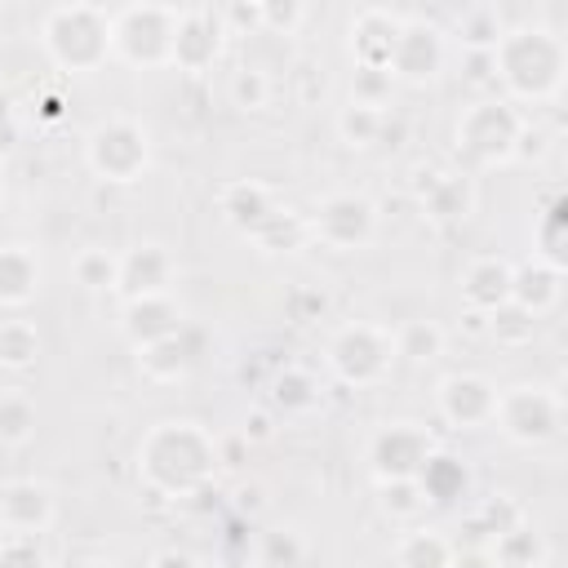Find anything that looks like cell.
Segmentation results:
<instances>
[{
	"label": "cell",
	"instance_id": "ab89813d",
	"mask_svg": "<svg viewBox=\"0 0 568 568\" xmlns=\"http://www.w3.org/2000/svg\"><path fill=\"white\" fill-rule=\"evenodd\" d=\"M0 568H49L36 537H0Z\"/></svg>",
	"mask_w": 568,
	"mask_h": 568
},
{
	"label": "cell",
	"instance_id": "52a82bcc",
	"mask_svg": "<svg viewBox=\"0 0 568 568\" xmlns=\"http://www.w3.org/2000/svg\"><path fill=\"white\" fill-rule=\"evenodd\" d=\"M390 359H395V337L377 324H346L333 333L328 342V368L337 382L346 386H373L390 373Z\"/></svg>",
	"mask_w": 568,
	"mask_h": 568
},
{
	"label": "cell",
	"instance_id": "8d00e7d4",
	"mask_svg": "<svg viewBox=\"0 0 568 568\" xmlns=\"http://www.w3.org/2000/svg\"><path fill=\"white\" fill-rule=\"evenodd\" d=\"M532 315L524 311V306H515V302H506V306H497L493 315H484V328L501 342V346H519V342H528L532 337Z\"/></svg>",
	"mask_w": 568,
	"mask_h": 568
},
{
	"label": "cell",
	"instance_id": "e575fe53",
	"mask_svg": "<svg viewBox=\"0 0 568 568\" xmlns=\"http://www.w3.org/2000/svg\"><path fill=\"white\" fill-rule=\"evenodd\" d=\"M115 275H120V257L106 248H84L75 257V280L89 293H115Z\"/></svg>",
	"mask_w": 568,
	"mask_h": 568
},
{
	"label": "cell",
	"instance_id": "f6af8a7d",
	"mask_svg": "<svg viewBox=\"0 0 568 568\" xmlns=\"http://www.w3.org/2000/svg\"><path fill=\"white\" fill-rule=\"evenodd\" d=\"M448 568H497V564H493V555L479 550V546H453Z\"/></svg>",
	"mask_w": 568,
	"mask_h": 568
},
{
	"label": "cell",
	"instance_id": "f907efd6",
	"mask_svg": "<svg viewBox=\"0 0 568 568\" xmlns=\"http://www.w3.org/2000/svg\"><path fill=\"white\" fill-rule=\"evenodd\" d=\"M89 568H115V564H89Z\"/></svg>",
	"mask_w": 568,
	"mask_h": 568
},
{
	"label": "cell",
	"instance_id": "ba28073f",
	"mask_svg": "<svg viewBox=\"0 0 568 568\" xmlns=\"http://www.w3.org/2000/svg\"><path fill=\"white\" fill-rule=\"evenodd\" d=\"M306 231H311V240H320L337 253L364 248L377 235V204L355 191H333L315 204V213L306 217Z\"/></svg>",
	"mask_w": 568,
	"mask_h": 568
},
{
	"label": "cell",
	"instance_id": "9a60e30c",
	"mask_svg": "<svg viewBox=\"0 0 568 568\" xmlns=\"http://www.w3.org/2000/svg\"><path fill=\"white\" fill-rule=\"evenodd\" d=\"M173 284V257L164 244H133L129 253H120V275H115V293L124 302H142V297H164Z\"/></svg>",
	"mask_w": 568,
	"mask_h": 568
},
{
	"label": "cell",
	"instance_id": "7dc6e473",
	"mask_svg": "<svg viewBox=\"0 0 568 568\" xmlns=\"http://www.w3.org/2000/svg\"><path fill=\"white\" fill-rule=\"evenodd\" d=\"M151 568H200V559L186 555V550H160V555L151 559Z\"/></svg>",
	"mask_w": 568,
	"mask_h": 568
},
{
	"label": "cell",
	"instance_id": "bcb514c9",
	"mask_svg": "<svg viewBox=\"0 0 568 568\" xmlns=\"http://www.w3.org/2000/svg\"><path fill=\"white\" fill-rule=\"evenodd\" d=\"M240 439H244V444H262V439H271V417H266V413H248Z\"/></svg>",
	"mask_w": 568,
	"mask_h": 568
},
{
	"label": "cell",
	"instance_id": "d6a6232c",
	"mask_svg": "<svg viewBox=\"0 0 568 568\" xmlns=\"http://www.w3.org/2000/svg\"><path fill=\"white\" fill-rule=\"evenodd\" d=\"M377 506L395 524H413L426 510V497H422L417 479H386V484H377Z\"/></svg>",
	"mask_w": 568,
	"mask_h": 568
},
{
	"label": "cell",
	"instance_id": "5b68a950",
	"mask_svg": "<svg viewBox=\"0 0 568 568\" xmlns=\"http://www.w3.org/2000/svg\"><path fill=\"white\" fill-rule=\"evenodd\" d=\"M178 4H129L111 13V58L133 67H164L173 53Z\"/></svg>",
	"mask_w": 568,
	"mask_h": 568
},
{
	"label": "cell",
	"instance_id": "5bb4252c",
	"mask_svg": "<svg viewBox=\"0 0 568 568\" xmlns=\"http://www.w3.org/2000/svg\"><path fill=\"white\" fill-rule=\"evenodd\" d=\"M53 524V493L36 479L0 484V537H40Z\"/></svg>",
	"mask_w": 568,
	"mask_h": 568
},
{
	"label": "cell",
	"instance_id": "816d5d0a",
	"mask_svg": "<svg viewBox=\"0 0 568 568\" xmlns=\"http://www.w3.org/2000/svg\"><path fill=\"white\" fill-rule=\"evenodd\" d=\"M0 204H4V182H0Z\"/></svg>",
	"mask_w": 568,
	"mask_h": 568
},
{
	"label": "cell",
	"instance_id": "60d3db41",
	"mask_svg": "<svg viewBox=\"0 0 568 568\" xmlns=\"http://www.w3.org/2000/svg\"><path fill=\"white\" fill-rule=\"evenodd\" d=\"M257 18H262V31H284V36H288V31L306 18V9H302V4H293V0H288V4L266 0V4H257Z\"/></svg>",
	"mask_w": 568,
	"mask_h": 568
},
{
	"label": "cell",
	"instance_id": "30bf717a",
	"mask_svg": "<svg viewBox=\"0 0 568 568\" xmlns=\"http://www.w3.org/2000/svg\"><path fill=\"white\" fill-rule=\"evenodd\" d=\"M430 453H435V439L417 422H390L368 444V462H373L377 484H386V479H417V470L426 466Z\"/></svg>",
	"mask_w": 568,
	"mask_h": 568
},
{
	"label": "cell",
	"instance_id": "ac0fdd59",
	"mask_svg": "<svg viewBox=\"0 0 568 568\" xmlns=\"http://www.w3.org/2000/svg\"><path fill=\"white\" fill-rule=\"evenodd\" d=\"M510 280H515V266L506 257H475L462 275L466 311L470 315H493L497 306H506L510 302Z\"/></svg>",
	"mask_w": 568,
	"mask_h": 568
},
{
	"label": "cell",
	"instance_id": "836d02e7",
	"mask_svg": "<svg viewBox=\"0 0 568 568\" xmlns=\"http://www.w3.org/2000/svg\"><path fill=\"white\" fill-rule=\"evenodd\" d=\"M226 98H231V106H240V111H262V106L271 102V75H266L262 67H240V71H231Z\"/></svg>",
	"mask_w": 568,
	"mask_h": 568
},
{
	"label": "cell",
	"instance_id": "7bdbcfd3",
	"mask_svg": "<svg viewBox=\"0 0 568 568\" xmlns=\"http://www.w3.org/2000/svg\"><path fill=\"white\" fill-rule=\"evenodd\" d=\"M324 306H328V302H324V293L302 288V293L293 297V320H297V324H311V320H320V315H324Z\"/></svg>",
	"mask_w": 568,
	"mask_h": 568
},
{
	"label": "cell",
	"instance_id": "c3c4849f",
	"mask_svg": "<svg viewBox=\"0 0 568 568\" xmlns=\"http://www.w3.org/2000/svg\"><path fill=\"white\" fill-rule=\"evenodd\" d=\"M470 62V80H488L493 75V53H466Z\"/></svg>",
	"mask_w": 568,
	"mask_h": 568
},
{
	"label": "cell",
	"instance_id": "f546056e",
	"mask_svg": "<svg viewBox=\"0 0 568 568\" xmlns=\"http://www.w3.org/2000/svg\"><path fill=\"white\" fill-rule=\"evenodd\" d=\"M390 337H395V355H404L413 364H430V359L444 355V328L430 324V320H413Z\"/></svg>",
	"mask_w": 568,
	"mask_h": 568
},
{
	"label": "cell",
	"instance_id": "44dd1931",
	"mask_svg": "<svg viewBox=\"0 0 568 568\" xmlns=\"http://www.w3.org/2000/svg\"><path fill=\"white\" fill-rule=\"evenodd\" d=\"M40 293V262L27 244H4L0 248V306L22 311Z\"/></svg>",
	"mask_w": 568,
	"mask_h": 568
},
{
	"label": "cell",
	"instance_id": "6da1fadb",
	"mask_svg": "<svg viewBox=\"0 0 568 568\" xmlns=\"http://www.w3.org/2000/svg\"><path fill=\"white\" fill-rule=\"evenodd\" d=\"M138 470L155 497L186 501L217 475V439L200 422H160L138 444Z\"/></svg>",
	"mask_w": 568,
	"mask_h": 568
},
{
	"label": "cell",
	"instance_id": "cb8c5ba5",
	"mask_svg": "<svg viewBox=\"0 0 568 568\" xmlns=\"http://www.w3.org/2000/svg\"><path fill=\"white\" fill-rule=\"evenodd\" d=\"M417 488H422L426 506H430V501H435V506H448V501L466 497V488H470V470H466V462H457L453 453L435 448V453L426 457V466L417 470Z\"/></svg>",
	"mask_w": 568,
	"mask_h": 568
},
{
	"label": "cell",
	"instance_id": "8fae6325",
	"mask_svg": "<svg viewBox=\"0 0 568 568\" xmlns=\"http://www.w3.org/2000/svg\"><path fill=\"white\" fill-rule=\"evenodd\" d=\"M222 13L217 9H204V4H191V9H178V31H173V53L169 62L182 67V71H209L222 53Z\"/></svg>",
	"mask_w": 568,
	"mask_h": 568
},
{
	"label": "cell",
	"instance_id": "d590c367",
	"mask_svg": "<svg viewBox=\"0 0 568 568\" xmlns=\"http://www.w3.org/2000/svg\"><path fill=\"white\" fill-rule=\"evenodd\" d=\"M271 399H275L284 413H306V408H315L320 390H315L311 373H302V368H284V373L271 382Z\"/></svg>",
	"mask_w": 568,
	"mask_h": 568
},
{
	"label": "cell",
	"instance_id": "7c38bea8",
	"mask_svg": "<svg viewBox=\"0 0 568 568\" xmlns=\"http://www.w3.org/2000/svg\"><path fill=\"white\" fill-rule=\"evenodd\" d=\"M439 67H444V31L422 18H404V31L390 53V80L426 84L439 75Z\"/></svg>",
	"mask_w": 568,
	"mask_h": 568
},
{
	"label": "cell",
	"instance_id": "2e32d148",
	"mask_svg": "<svg viewBox=\"0 0 568 568\" xmlns=\"http://www.w3.org/2000/svg\"><path fill=\"white\" fill-rule=\"evenodd\" d=\"M435 399H439L444 422L448 426H462V430L493 422V408H497V390L479 373H453V377H444L439 390H435Z\"/></svg>",
	"mask_w": 568,
	"mask_h": 568
},
{
	"label": "cell",
	"instance_id": "f1b7e54d",
	"mask_svg": "<svg viewBox=\"0 0 568 568\" xmlns=\"http://www.w3.org/2000/svg\"><path fill=\"white\" fill-rule=\"evenodd\" d=\"M36 435V404L27 390H0V444L18 448Z\"/></svg>",
	"mask_w": 568,
	"mask_h": 568
},
{
	"label": "cell",
	"instance_id": "681fc988",
	"mask_svg": "<svg viewBox=\"0 0 568 568\" xmlns=\"http://www.w3.org/2000/svg\"><path fill=\"white\" fill-rule=\"evenodd\" d=\"M257 488H240V510H257Z\"/></svg>",
	"mask_w": 568,
	"mask_h": 568
},
{
	"label": "cell",
	"instance_id": "3957f363",
	"mask_svg": "<svg viewBox=\"0 0 568 568\" xmlns=\"http://www.w3.org/2000/svg\"><path fill=\"white\" fill-rule=\"evenodd\" d=\"M44 53L62 71H98L111 58V13L102 4H53L40 27Z\"/></svg>",
	"mask_w": 568,
	"mask_h": 568
},
{
	"label": "cell",
	"instance_id": "f35d334b",
	"mask_svg": "<svg viewBox=\"0 0 568 568\" xmlns=\"http://www.w3.org/2000/svg\"><path fill=\"white\" fill-rule=\"evenodd\" d=\"M475 519L484 524L488 541H497L501 532H515V528H524V510H519L510 497H488V501L475 510Z\"/></svg>",
	"mask_w": 568,
	"mask_h": 568
},
{
	"label": "cell",
	"instance_id": "7a4b0ae2",
	"mask_svg": "<svg viewBox=\"0 0 568 568\" xmlns=\"http://www.w3.org/2000/svg\"><path fill=\"white\" fill-rule=\"evenodd\" d=\"M493 75L510 89V98H555L564 84V44L541 27L506 31L493 49Z\"/></svg>",
	"mask_w": 568,
	"mask_h": 568
},
{
	"label": "cell",
	"instance_id": "b9f144b4",
	"mask_svg": "<svg viewBox=\"0 0 568 568\" xmlns=\"http://www.w3.org/2000/svg\"><path fill=\"white\" fill-rule=\"evenodd\" d=\"M262 559H266V568H293V564L302 559V546H297L293 532H266Z\"/></svg>",
	"mask_w": 568,
	"mask_h": 568
},
{
	"label": "cell",
	"instance_id": "9c48e42d",
	"mask_svg": "<svg viewBox=\"0 0 568 568\" xmlns=\"http://www.w3.org/2000/svg\"><path fill=\"white\" fill-rule=\"evenodd\" d=\"M493 426L510 439V444H546L559 435V395L537 390V386H510L497 390V408H493Z\"/></svg>",
	"mask_w": 568,
	"mask_h": 568
},
{
	"label": "cell",
	"instance_id": "603a6c76",
	"mask_svg": "<svg viewBox=\"0 0 568 568\" xmlns=\"http://www.w3.org/2000/svg\"><path fill=\"white\" fill-rule=\"evenodd\" d=\"M559 280H564V271L559 266H550V262H524V266H515V280H510V302L515 306H524L532 320L541 315V311H550L555 302H559Z\"/></svg>",
	"mask_w": 568,
	"mask_h": 568
},
{
	"label": "cell",
	"instance_id": "d6986e66",
	"mask_svg": "<svg viewBox=\"0 0 568 568\" xmlns=\"http://www.w3.org/2000/svg\"><path fill=\"white\" fill-rule=\"evenodd\" d=\"M124 337L133 342V351L155 346L164 337H173L182 328V306L164 293V297H142V302H124V320H120Z\"/></svg>",
	"mask_w": 568,
	"mask_h": 568
},
{
	"label": "cell",
	"instance_id": "ee69618b",
	"mask_svg": "<svg viewBox=\"0 0 568 568\" xmlns=\"http://www.w3.org/2000/svg\"><path fill=\"white\" fill-rule=\"evenodd\" d=\"M13 146H18V111H13V102L0 93V155L13 151Z\"/></svg>",
	"mask_w": 568,
	"mask_h": 568
},
{
	"label": "cell",
	"instance_id": "277c9868",
	"mask_svg": "<svg viewBox=\"0 0 568 568\" xmlns=\"http://www.w3.org/2000/svg\"><path fill=\"white\" fill-rule=\"evenodd\" d=\"M524 124H528V120L515 111L510 98L475 102V106L457 120V155L470 160L475 169L506 164V160L515 155V142H519Z\"/></svg>",
	"mask_w": 568,
	"mask_h": 568
},
{
	"label": "cell",
	"instance_id": "d4e9b609",
	"mask_svg": "<svg viewBox=\"0 0 568 568\" xmlns=\"http://www.w3.org/2000/svg\"><path fill=\"white\" fill-rule=\"evenodd\" d=\"M453 31H457V40H462L466 53H493V49L501 44V36H506L501 13H497L493 4H470V9H462Z\"/></svg>",
	"mask_w": 568,
	"mask_h": 568
},
{
	"label": "cell",
	"instance_id": "74e56055",
	"mask_svg": "<svg viewBox=\"0 0 568 568\" xmlns=\"http://www.w3.org/2000/svg\"><path fill=\"white\" fill-rule=\"evenodd\" d=\"M390 84H395V80H390V71H382V67H355V75H351V102L386 111Z\"/></svg>",
	"mask_w": 568,
	"mask_h": 568
},
{
	"label": "cell",
	"instance_id": "484cf974",
	"mask_svg": "<svg viewBox=\"0 0 568 568\" xmlns=\"http://www.w3.org/2000/svg\"><path fill=\"white\" fill-rule=\"evenodd\" d=\"M453 559V541L430 532V528H408L395 541V564L399 568H448Z\"/></svg>",
	"mask_w": 568,
	"mask_h": 568
},
{
	"label": "cell",
	"instance_id": "8992f818",
	"mask_svg": "<svg viewBox=\"0 0 568 568\" xmlns=\"http://www.w3.org/2000/svg\"><path fill=\"white\" fill-rule=\"evenodd\" d=\"M84 160L102 182H138L151 164V138L138 120L111 115L89 129L84 138Z\"/></svg>",
	"mask_w": 568,
	"mask_h": 568
},
{
	"label": "cell",
	"instance_id": "4dcf8cb0",
	"mask_svg": "<svg viewBox=\"0 0 568 568\" xmlns=\"http://www.w3.org/2000/svg\"><path fill=\"white\" fill-rule=\"evenodd\" d=\"M311 240V231H306V217L302 213H293V209H280L257 235H253V244L257 248H266V253H293V248H302Z\"/></svg>",
	"mask_w": 568,
	"mask_h": 568
},
{
	"label": "cell",
	"instance_id": "4fadbf2b",
	"mask_svg": "<svg viewBox=\"0 0 568 568\" xmlns=\"http://www.w3.org/2000/svg\"><path fill=\"white\" fill-rule=\"evenodd\" d=\"M413 195L435 222H466L475 209V186L466 173H448L439 164H417L413 173Z\"/></svg>",
	"mask_w": 568,
	"mask_h": 568
},
{
	"label": "cell",
	"instance_id": "ffe728a7",
	"mask_svg": "<svg viewBox=\"0 0 568 568\" xmlns=\"http://www.w3.org/2000/svg\"><path fill=\"white\" fill-rule=\"evenodd\" d=\"M222 213H226V222L240 231V235H257L275 213H280V204H275V195L262 186V182H231L226 191H222Z\"/></svg>",
	"mask_w": 568,
	"mask_h": 568
},
{
	"label": "cell",
	"instance_id": "4316f807",
	"mask_svg": "<svg viewBox=\"0 0 568 568\" xmlns=\"http://www.w3.org/2000/svg\"><path fill=\"white\" fill-rule=\"evenodd\" d=\"M488 555H493L497 568H546V541H541L532 528L501 532V537L488 546Z\"/></svg>",
	"mask_w": 568,
	"mask_h": 568
},
{
	"label": "cell",
	"instance_id": "7402d4cb",
	"mask_svg": "<svg viewBox=\"0 0 568 568\" xmlns=\"http://www.w3.org/2000/svg\"><path fill=\"white\" fill-rule=\"evenodd\" d=\"M195 359H200V351H195V337H191L186 324H182L173 337H164V342L138 351V368H142L151 382H178V377L191 373Z\"/></svg>",
	"mask_w": 568,
	"mask_h": 568
},
{
	"label": "cell",
	"instance_id": "83f0119b",
	"mask_svg": "<svg viewBox=\"0 0 568 568\" xmlns=\"http://www.w3.org/2000/svg\"><path fill=\"white\" fill-rule=\"evenodd\" d=\"M40 359V328L31 320H0V368H31Z\"/></svg>",
	"mask_w": 568,
	"mask_h": 568
},
{
	"label": "cell",
	"instance_id": "e0dca14e",
	"mask_svg": "<svg viewBox=\"0 0 568 568\" xmlns=\"http://www.w3.org/2000/svg\"><path fill=\"white\" fill-rule=\"evenodd\" d=\"M404 31V18L390 13V9H359L355 22H351V53H355V67H382L390 71V53H395V40Z\"/></svg>",
	"mask_w": 568,
	"mask_h": 568
},
{
	"label": "cell",
	"instance_id": "1f68e13d",
	"mask_svg": "<svg viewBox=\"0 0 568 568\" xmlns=\"http://www.w3.org/2000/svg\"><path fill=\"white\" fill-rule=\"evenodd\" d=\"M382 120H386V111L346 102V106L337 111V138H342L346 146H373V142H382Z\"/></svg>",
	"mask_w": 568,
	"mask_h": 568
}]
</instances>
